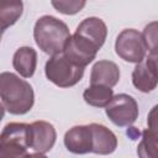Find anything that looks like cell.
Here are the masks:
<instances>
[{
	"label": "cell",
	"instance_id": "12",
	"mask_svg": "<svg viewBox=\"0 0 158 158\" xmlns=\"http://www.w3.org/2000/svg\"><path fill=\"white\" fill-rule=\"evenodd\" d=\"M91 130V152L96 154H110L117 147L115 133L99 123H90Z\"/></svg>",
	"mask_w": 158,
	"mask_h": 158
},
{
	"label": "cell",
	"instance_id": "4",
	"mask_svg": "<svg viewBox=\"0 0 158 158\" xmlns=\"http://www.w3.org/2000/svg\"><path fill=\"white\" fill-rule=\"evenodd\" d=\"M46 77L59 88H70L75 85L84 74V68L72 63L62 52L53 54L44 67Z\"/></svg>",
	"mask_w": 158,
	"mask_h": 158
},
{
	"label": "cell",
	"instance_id": "6",
	"mask_svg": "<svg viewBox=\"0 0 158 158\" xmlns=\"http://www.w3.org/2000/svg\"><path fill=\"white\" fill-rule=\"evenodd\" d=\"M115 49L118 57L130 63H139L146 57V44L137 30L126 28L120 32L116 38Z\"/></svg>",
	"mask_w": 158,
	"mask_h": 158
},
{
	"label": "cell",
	"instance_id": "13",
	"mask_svg": "<svg viewBox=\"0 0 158 158\" xmlns=\"http://www.w3.org/2000/svg\"><path fill=\"white\" fill-rule=\"evenodd\" d=\"M120 80V69L111 60H99L94 64L90 74V84L115 86Z\"/></svg>",
	"mask_w": 158,
	"mask_h": 158
},
{
	"label": "cell",
	"instance_id": "10",
	"mask_svg": "<svg viewBox=\"0 0 158 158\" xmlns=\"http://www.w3.org/2000/svg\"><path fill=\"white\" fill-rule=\"evenodd\" d=\"M91 130L90 126H74L64 135V146L75 154L91 152Z\"/></svg>",
	"mask_w": 158,
	"mask_h": 158
},
{
	"label": "cell",
	"instance_id": "1",
	"mask_svg": "<svg viewBox=\"0 0 158 158\" xmlns=\"http://www.w3.org/2000/svg\"><path fill=\"white\" fill-rule=\"evenodd\" d=\"M0 99L4 107L12 115L28 112L35 102L32 86L14 73H0Z\"/></svg>",
	"mask_w": 158,
	"mask_h": 158
},
{
	"label": "cell",
	"instance_id": "8",
	"mask_svg": "<svg viewBox=\"0 0 158 158\" xmlns=\"http://www.w3.org/2000/svg\"><path fill=\"white\" fill-rule=\"evenodd\" d=\"M98 51L99 49L88 40L74 33L73 36H69L62 53L72 63L85 68L89 63H91L95 59Z\"/></svg>",
	"mask_w": 158,
	"mask_h": 158
},
{
	"label": "cell",
	"instance_id": "21",
	"mask_svg": "<svg viewBox=\"0 0 158 158\" xmlns=\"http://www.w3.org/2000/svg\"><path fill=\"white\" fill-rule=\"evenodd\" d=\"M2 32H4V30L0 27V41H1V36H2Z\"/></svg>",
	"mask_w": 158,
	"mask_h": 158
},
{
	"label": "cell",
	"instance_id": "17",
	"mask_svg": "<svg viewBox=\"0 0 158 158\" xmlns=\"http://www.w3.org/2000/svg\"><path fill=\"white\" fill-rule=\"evenodd\" d=\"M112 96H114L112 89L110 86H105L100 84H91L83 93V98L85 102L95 107H105Z\"/></svg>",
	"mask_w": 158,
	"mask_h": 158
},
{
	"label": "cell",
	"instance_id": "18",
	"mask_svg": "<svg viewBox=\"0 0 158 158\" xmlns=\"http://www.w3.org/2000/svg\"><path fill=\"white\" fill-rule=\"evenodd\" d=\"M52 6L60 14L64 15H75L86 4V0H51Z\"/></svg>",
	"mask_w": 158,
	"mask_h": 158
},
{
	"label": "cell",
	"instance_id": "16",
	"mask_svg": "<svg viewBox=\"0 0 158 158\" xmlns=\"http://www.w3.org/2000/svg\"><path fill=\"white\" fill-rule=\"evenodd\" d=\"M22 0H0V27L12 26L22 15Z\"/></svg>",
	"mask_w": 158,
	"mask_h": 158
},
{
	"label": "cell",
	"instance_id": "2",
	"mask_svg": "<svg viewBox=\"0 0 158 158\" xmlns=\"http://www.w3.org/2000/svg\"><path fill=\"white\" fill-rule=\"evenodd\" d=\"M69 36L68 26L63 21L49 15L40 17L33 28V37L37 46L49 56L60 53Z\"/></svg>",
	"mask_w": 158,
	"mask_h": 158
},
{
	"label": "cell",
	"instance_id": "7",
	"mask_svg": "<svg viewBox=\"0 0 158 158\" xmlns=\"http://www.w3.org/2000/svg\"><path fill=\"white\" fill-rule=\"evenodd\" d=\"M56 130L46 121H35L28 125V141L32 157H43L56 142Z\"/></svg>",
	"mask_w": 158,
	"mask_h": 158
},
{
	"label": "cell",
	"instance_id": "9",
	"mask_svg": "<svg viewBox=\"0 0 158 158\" xmlns=\"http://www.w3.org/2000/svg\"><path fill=\"white\" fill-rule=\"evenodd\" d=\"M132 72V83L142 93H149L156 89L158 75H157V56L148 54L139 63H136Z\"/></svg>",
	"mask_w": 158,
	"mask_h": 158
},
{
	"label": "cell",
	"instance_id": "15",
	"mask_svg": "<svg viewBox=\"0 0 158 158\" xmlns=\"http://www.w3.org/2000/svg\"><path fill=\"white\" fill-rule=\"evenodd\" d=\"M14 69L23 78H31L37 65V53L31 47L19 48L12 58Z\"/></svg>",
	"mask_w": 158,
	"mask_h": 158
},
{
	"label": "cell",
	"instance_id": "3",
	"mask_svg": "<svg viewBox=\"0 0 158 158\" xmlns=\"http://www.w3.org/2000/svg\"><path fill=\"white\" fill-rule=\"evenodd\" d=\"M22 157H31L28 125L10 122L0 133V158Z\"/></svg>",
	"mask_w": 158,
	"mask_h": 158
},
{
	"label": "cell",
	"instance_id": "5",
	"mask_svg": "<svg viewBox=\"0 0 158 158\" xmlns=\"http://www.w3.org/2000/svg\"><path fill=\"white\" fill-rule=\"evenodd\" d=\"M105 107L107 117L118 127L131 126L138 117V105L136 100L127 94L112 96Z\"/></svg>",
	"mask_w": 158,
	"mask_h": 158
},
{
	"label": "cell",
	"instance_id": "19",
	"mask_svg": "<svg viewBox=\"0 0 158 158\" xmlns=\"http://www.w3.org/2000/svg\"><path fill=\"white\" fill-rule=\"evenodd\" d=\"M157 23L152 22L151 25L146 26L142 37L146 44L147 51H149V54L152 56H157V31H156Z\"/></svg>",
	"mask_w": 158,
	"mask_h": 158
},
{
	"label": "cell",
	"instance_id": "11",
	"mask_svg": "<svg viewBox=\"0 0 158 158\" xmlns=\"http://www.w3.org/2000/svg\"><path fill=\"white\" fill-rule=\"evenodd\" d=\"M75 33L100 49L107 36V27L105 22L99 17H88L83 20L77 27Z\"/></svg>",
	"mask_w": 158,
	"mask_h": 158
},
{
	"label": "cell",
	"instance_id": "14",
	"mask_svg": "<svg viewBox=\"0 0 158 158\" xmlns=\"http://www.w3.org/2000/svg\"><path fill=\"white\" fill-rule=\"evenodd\" d=\"M157 106H154L148 116V128L142 132V139L138 144L137 153L139 157H157Z\"/></svg>",
	"mask_w": 158,
	"mask_h": 158
},
{
	"label": "cell",
	"instance_id": "20",
	"mask_svg": "<svg viewBox=\"0 0 158 158\" xmlns=\"http://www.w3.org/2000/svg\"><path fill=\"white\" fill-rule=\"evenodd\" d=\"M4 114H5V107L0 104V122H1V120L4 118Z\"/></svg>",
	"mask_w": 158,
	"mask_h": 158
}]
</instances>
